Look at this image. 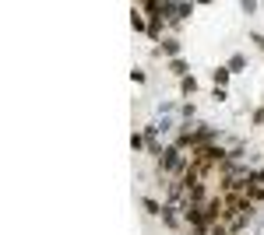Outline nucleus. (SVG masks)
Instances as JSON below:
<instances>
[{"label":"nucleus","mask_w":264,"mask_h":235,"mask_svg":"<svg viewBox=\"0 0 264 235\" xmlns=\"http://www.w3.org/2000/svg\"><path fill=\"white\" fill-rule=\"evenodd\" d=\"M159 169H162V172H180V176H183V172L191 169V165H187L183 151L173 144V147H166V151H162V158H159Z\"/></svg>","instance_id":"obj_1"},{"label":"nucleus","mask_w":264,"mask_h":235,"mask_svg":"<svg viewBox=\"0 0 264 235\" xmlns=\"http://www.w3.org/2000/svg\"><path fill=\"white\" fill-rule=\"evenodd\" d=\"M243 193H247V200H250V204H254V200H264V183H254V179H247Z\"/></svg>","instance_id":"obj_2"},{"label":"nucleus","mask_w":264,"mask_h":235,"mask_svg":"<svg viewBox=\"0 0 264 235\" xmlns=\"http://www.w3.org/2000/svg\"><path fill=\"white\" fill-rule=\"evenodd\" d=\"M162 25H166V18H162V14L148 21V39H155V43H159V39H162Z\"/></svg>","instance_id":"obj_3"},{"label":"nucleus","mask_w":264,"mask_h":235,"mask_svg":"<svg viewBox=\"0 0 264 235\" xmlns=\"http://www.w3.org/2000/svg\"><path fill=\"white\" fill-rule=\"evenodd\" d=\"M159 53H166V56H180V39H162V46H159Z\"/></svg>","instance_id":"obj_4"},{"label":"nucleus","mask_w":264,"mask_h":235,"mask_svg":"<svg viewBox=\"0 0 264 235\" xmlns=\"http://www.w3.org/2000/svg\"><path fill=\"white\" fill-rule=\"evenodd\" d=\"M141 207H144L148 214H152V218H162V211H166V207H162L159 200H152V197H144V200H141Z\"/></svg>","instance_id":"obj_5"},{"label":"nucleus","mask_w":264,"mask_h":235,"mask_svg":"<svg viewBox=\"0 0 264 235\" xmlns=\"http://www.w3.org/2000/svg\"><path fill=\"white\" fill-rule=\"evenodd\" d=\"M229 67H218V70H211V77H215V88H225V81H229Z\"/></svg>","instance_id":"obj_6"},{"label":"nucleus","mask_w":264,"mask_h":235,"mask_svg":"<svg viewBox=\"0 0 264 235\" xmlns=\"http://www.w3.org/2000/svg\"><path fill=\"white\" fill-rule=\"evenodd\" d=\"M180 92H183V95H194V92H198V81H194L191 74H187L183 81H180Z\"/></svg>","instance_id":"obj_7"},{"label":"nucleus","mask_w":264,"mask_h":235,"mask_svg":"<svg viewBox=\"0 0 264 235\" xmlns=\"http://www.w3.org/2000/svg\"><path fill=\"white\" fill-rule=\"evenodd\" d=\"M169 70H173V74L180 77V81H183V77H187V63H183L180 56H176V60H169Z\"/></svg>","instance_id":"obj_8"},{"label":"nucleus","mask_w":264,"mask_h":235,"mask_svg":"<svg viewBox=\"0 0 264 235\" xmlns=\"http://www.w3.org/2000/svg\"><path fill=\"white\" fill-rule=\"evenodd\" d=\"M243 67H247V56H243V53H233V56H229V70L236 74V70H243Z\"/></svg>","instance_id":"obj_9"},{"label":"nucleus","mask_w":264,"mask_h":235,"mask_svg":"<svg viewBox=\"0 0 264 235\" xmlns=\"http://www.w3.org/2000/svg\"><path fill=\"white\" fill-rule=\"evenodd\" d=\"M162 225H166V228H176V225H180V218L173 214V207H166V211H162Z\"/></svg>","instance_id":"obj_10"},{"label":"nucleus","mask_w":264,"mask_h":235,"mask_svg":"<svg viewBox=\"0 0 264 235\" xmlns=\"http://www.w3.org/2000/svg\"><path fill=\"white\" fill-rule=\"evenodd\" d=\"M131 25H134V32H148V25H144V18L137 11H131Z\"/></svg>","instance_id":"obj_11"},{"label":"nucleus","mask_w":264,"mask_h":235,"mask_svg":"<svg viewBox=\"0 0 264 235\" xmlns=\"http://www.w3.org/2000/svg\"><path fill=\"white\" fill-rule=\"evenodd\" d=\"M131 147H134V151H141V147H148V141H144V134H134V137H131Z\"/></svg>","instance_id":"obj_12"},{"label":"nucleus","mask_w":264,"mask_h":235,"mask_svg":"<svg viewBox=\"0 0 264 235\" xmlns=\"http://www.w3.org/2000/svg\"><path fill=\"white\" fill-rule=\"evenodd\" d=\"M254 43H261V49H264V35H254Z\"/></svg>","instance_id":"obj_13"},{"label":"nucleus","mask_w":264,"mask_h":235,"mask_svg":"<svg viewBox=\"0 0 264 235\" xmlns=\"http://www.w3.org/2000/svg\"><path fill=\"white\" fill-rule=\"evenodd\" d=\"M229 235H236V232H229Z\"/></svg>","instance_id":"obj_14"}]
</instances>
